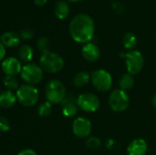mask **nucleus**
I'll return each mask as SVG.
<instances>
[{
    "mask_svg": "<svg viewBox=\"0 0 156 155\" xmlns=\"http://www.w3.org/2000/svg\"><path fill=\"white\" fill-rule=\"evenodd\" d=\"M16 100V94L13 93L11 90H5L0 95V105L2 108L9 109L15 105Z\"/></svg>",
    "mask_w": 156,
    "mask_h": 155,
    "instance_id": "nucleus-16",
    "label": "nucleus"
},
{
    "mask_svg": "<svg viewBox=\"0 0 156 155\" xmlns=\"http://www.w3.org/2000/svg\"><path fill=\"white\" fill-rule=\"evenodd\" d=\"M90 79V77L88 72L80 71L74 76L73 84H74V86H76L78 88H81V87H84V86H86L88 84Z\"/></svg>",
    "mask_w": 156,
    "mask_h": 155,
    "instance_id": "nucleus-19",
    "label": "nucleus"
},
{
    "mask_svg": "<svg viewBox=\"0 0 156 155\" xmlns=\"http://www.w3.org/2000/svg\"><path fill=\"white\" fill-rule=\"evenodd\" d=\"M130 104V99L126 91L122 90H114L109 97L110 108L115 112L124 111Z\"/></svg>",
    "mask_w": 156,
    "mask_h": 155,
    "instance_id": "nucleus-6",
    "label": "nucleus"
},
{
    "mask_svg": "<svg viewBox=\"0 0 156 155\" xmlns=\"http://www.w3.org/2000/svg\"><path fill=\"white\" fill-rule=\"evenodd\" d=\"M37 46L38 49L41 50L43 53L49 52L50 46H51L50 40L47 37H40L37 41Z\"/></svg>",
    "mask_w": 156,
    "mask_h": 155,
    "instance_id": "nucleus-23",
    "label": "nucleus"
},
{
    "mask_svg": "<svg viewBox=\"0 0 156 155\" xmlns=\"http://www.w3.org/2000/svg\"><path fill=\"white\" fill-rule=\"evenodd\" d=\"M17 155H37V153H36L34 150H32V149H25V150H23V151L19 152Z\"/></svg>",
    "mask_w": 156,
    "mask_h": 155,
    "instance_id": "nucleus-28",
    "label": "nucleus"
},
{
    "mask_svg": "<svg viewBox=\"0 0 156 155\" xmlns=\"http://www.w3.org/2000/svg\"><path fill=\"white\" fill-rule=\"evenodd\" d=\"M69 34L78 43H89L94 35V21L85 13L76 15L69 23Z\"/></svg>",
    "mask_w": 156,
    "mask_h": 155,
    "instance_id": "nucleus-1",
    "label": "nucleus"
},
{
    "mask_svg": "<svg viewBox=\"0 0 156 155\" xmlns=\"http://www.w3.org/2000/svg\"><path fill=\"white\" fill-rule=\"evenodd\" d=\"M21 37L15 31H5L1 36V43L7 48H15L19 45Z\"/></svg>",
    "mask_w": 156,
    "mask_h": 155,
    "instance_id": "nucleus-15",
    "label": "nucleus"
},
{
    "mask_svg": "<svg viewBox=\"0 0 156 155\" xmlns=\"http://www.w3.org/2000/svg\"><path fill=\"white\" fill-rule=\"evenodd\" d=\"M9 129H10L9 122L4 116H1V118H0V130H1V132H8Z\"/></svg>",
    "mask_w": 156,
    "mask_h": 155,
    "instance_id": "nucleus-27",
    "label": "nucleus"
},
{
    "mask_svg": "<svg viewBox=\"0 0 156 155\" xmlns=\"http://www.w3.org/2000/svg\"><path fill=\"white\" fill-rule=\"evenodd\" d=\"M119 84H120V87H121V90L126 91V90H131L133 87V84H134V79L133 77L132 74L130 73H125L122 76V78L120 79V81H119Z\"/></svg>",
    "mask_w": 156,
    "mask_h": 155,
    "instance_id": "nucleus-21",
    "label": "nucleus"
},
{
    "mask_svg": "<svg viewBox=\"0 0 156 155\" xmlns=\"http://www.w3.org/2000/svg\"><path fill=\"white\" fill-rule=\"evenodd\" d=\"M61 105H62V112L64 116L68 118H71L78 113L79 106L77 103V99H74L73 96L71 95L66 96Z\"/></svg>",
    "mask_w": 156,
    "mask_h": 155,
    "instance_id": "nucleus-12",
    "label": "nucleus"
},
{
    "mask_svg": "<svg viewBox=\"0 0 156 155\" xmlns=\"http://www.w3.org/2000/svg\"><path fill=\"white\" fill-rule=\"evenodd\" d=\"M34 55L33 48L29 45H22L18 50V57L19 58L24 62H29L31 61Z\"/></svg>",
    "mask_w": 156,
    "mask_h": 155,
    "instance_id": "nucleus-18",
    "label": "nucleus"
},
{
    "mask_svg": "<svg viewBox=\"0 0 156 155\" xmlns=\"http://www.w3.org/2000/svg\"><path fill=\"white\" fill-rule=\"evenodd\" d=\"M48 2V0H34V3H35V5H39V6H41V5H44L46 3Z\"/></svg>",
    "mask_w": 156,
    "mask_h": 155,
    "instance_id": "nucleus-30",
    "label": "nucleus"
},
{
    "mask_svg": "<svg viewBox=\"0 0 156 155\" xmlns=\"http://www.w3.org/2000/svg\"><path fill=\"white\" fill-rule=\"evenodd\" d=\"M122 44L126 49L133 50V48L137 45L136 36L132 32H127L126 34H124V36L122 37Z\"/></svg>",
    "mask_w": 156,
    "mask_h": 155,
    "instance_id": "nucleus-20",
    "label": "nucleus"
},
{
    "mask_svg": "<svg viewBox=\"0 0 156 155\" xmlns=\"http://www.w3.org/2000/svg\"><path fill=\"white\" fill-rule=\"evenodd\" d=\"M55 16L58 19L66 18L69 14V6L66 1H58L55 4L53 8Z\"/></svg>",
    "mask_w": 156,
    "mask_h": 155,
    "instance_id": "nucleus-17",
    "label": "nucleus"
},
{
    "mask_svg": "<svg viewBox=\"0 0 156 155\" xmlns=\"http://www.w3.org/2000/svg\"><path fill=\"white\" fill-rule=\"evenodd\" d=\"M44 76V70L40 66L34 63H28L25 65L21 71L22 79L29 85L38 84Z\"/></svg>",
    "mask_w": 156,
    "mask_h": 155,
    "instance_id": "nucleus-5",
    "label": "nucleus"
},
{
    "mask_svg": "<svg viewBox=\"0 0 156 155\" xmlns=\"http://www.w3.org/2000/svg\"><path fill=\"white\" fill-rule=\"evenodd\" d=\"M33 36H34L33 31H32L30 28H28V27H26V28L22 29L21 32H20V37H21L23 39H25V40H27V39L32 38Z\"/></svg>",
    "mask_w": 156,
    "mask_h": 155,
    "instance_id": "nucleus-26",
    "label": "nucleus"
},
{
    "mask_svg": "<svg viewBox=\"0 0 156 155\" xmlns=\"http://www.w3.org/2000/svg\"><path fill=\"white\" fill-rule=\"evenodd\" d=\"M69 1H72V2H78V1H80V0H69Z\"/></svg>",
    "mask_w": 156,
    "mask_h": 155,
    "instance_id": "nucleus-32",
    "label": "nucleus"
},
{
    "mask_svg": "<svg viewBox=\"0 0 156 155\" xmlns=\"http://www.w3.org/2000/svg\"><path fill=\"white\" fill-rule=\"evenodd\" d=\"M82 57L90 62L96 61L101 57V50L99 47L93 43H86L81 49Z\"/></svg>",
    "mask_w": 156,
    "mask_h": 155,
    "instance_id": "nucleus-13",
    "label": "nucleus"
},
{
    "mask_svg": "<svg viewBox=\"0 0 156 155\" xmlns=\"http://www.w3.org/2000/svg\"><path fill=\"white\" fill-rule=\"evenodd\" d=\"M22 69L21 62L14 57H9L2 62V70L5 76L15 77L17 74H21Z\"/></svg>",
    "mask_w": 156,
    "mask_h": 155,
    "instance_id": "nucleus-11",
    "label": "nucleus"
},
{
    "mask_svg": "<svg viewBox=\"0 0 156 155\" xmlns=\"http://www.w3.org/2000/svg\"><path fill=\"white\" fill-rule=\"evenodd\" d=\"M92 130L91 122L83 117L76 118L72 123L73 133L79 138H87Z\"/></svg>",
    "mask_w": 156,
    "mask_h": 155,
    "instance_id": "nucleus-10",
    "label": "nucleus"
},
{
    "mask_svg": "<svg viewBox=\"0 0 156 155\" xmlns=\"http://www.w3.org/2000/svg\"><path fill=\"white\" fill-rule=\"evenodd\" d=\"M16 98L20 104L26 107L34 106L39 98L38 90L33 86L29 84L21 85L16 90Z\"/></svg>",
    "mask_w": 156,
    "mask_h": 155,
    "instance_id": "nucleus-4",
    "label": "nucleus"
},
{
    "mask_svg": "<svg viewBox=\"0 0 156 155\" xmlns=\"http://www.w3.org/2000/svg\"><path fill=\"white\" fill-rule=\"evenodd\" d=\"M125 63L128 73L136 75L142 71L144 66V58L143 54L138 50H131L126 53Z\"/></svg>",
    "mask_w": 156,
    "mask_h": 155,
    "instance_id": "nucleus-8",
    "label": "nucleus"
},
{
    "mask_svg": "<svg viewBox=\"0 0 156 155\" xmlns=\"http://www.w3.org/2000/svg\"><path fill=\"white\" fill-rule=\"evenodd\" d=\"M148 151L147 143L144 139L133 140L127 147L128 155H145Z\"/></svg>",
    "mask_w": 156,
    "mask_h": 155,
    "instance_id": "nucleus-14",
    "label": "nucleus"
},
{
    "mask_svg": "<svg viewBox=\"0 0 156 155\" xmlns=\"http://www.w3.org/2000/svg\"><path fill=\"white\" fill-rule=\"evenodd\" d=\"M92 85L99 91H108L112 85V78L111 74L105 69H97L90 75Z\"/></svg>",
    "mask_w": 156,
    "mask_h": 155,
    "instance_id": "nucleus-7",
    "label": "nucleus"
},
{
    "mask_svg": "<svg viewBox=\"0 0 156 155\" xmlns=\"http://www.w3.org/2000/svg\"><path fill=\"white\" fill-rule=\"evenodd\" d=\"M77 103L80 110L86 112H95L101 106L100 100L92 93H82L77 98Z\"/></svg>",
    "mask_w": 156,
    "mask_h": 155,
    "instance_id": "nucleus-9",
    "label": "nucleus"
},
{
    "mask_svg": "<svg viewBox=\"0 0 156 155\" xmlns=\"http://www.w3.org/2000/svg\"><path fill=\"white\" fill-rule=\"evenodd\" d=\"M46 98L52 104L62 103L66 98V89L63 83L58 79H51L46 86Z\"/></svg>",
    "mask_w": 156,
    "mask_h": 155,
    "instance_id": "nucleus-3",
    "label": "nucleus"
},
{
    "mask_svg": "<svg viewBox=\"0 0 156 155\" xmlns=\"http://www.w3.org/2000/svg\"><path fill=\"white\" fill-rule=\"evenodd\" d=\"M152 102H153V105H154V106L156 108V94H154V96L153 97Z\"/></svg>",
    "mask_w": 156,
    "mask_h": 155,
    "instance_id": "nucleus-31",
    "label": "nucleus"
},
{
    "mask_svg": "<svg viewBox=\"0 0 156 155\" xmlns=\"http://www.w3.org/2000/svg\"><path fill=\"white\" fill-rule=\"evenodd\" d=\"M39 65L46 72L57 73L63 69L64 59L60 55L49 51L42 54L39 59Z\"/></svg>",
    "mask_w": 156,
    "mask_h": 155,
    "instance_id": "nucleus-2",
    "label": "nucleus"
},
{
    "mask_svg": "<svg viewBox=\"0 0 156 155\" xmlns=\"http://www.w3.org/2000/svg\"><path fill=\"white\" fill-rule=\"evenodd\" d=\"M3 82H4L5 87L7 89V90H11V91H12V90H17V89L19 88V87H18L17 80H16V78L13 77V76H5V77L4 78Z\"/></svg>",
    "mask_w": 156,
    "mask_h": 155,
    "instance_id": "nucleus-24",
    "label": "nucleus"
},
{
    "mask_svg": "<svg viewBox=\"0 0 156 155\" xmlns=\"http://www.w3.org/2000/svg\"><path fill=\"white\" fill-rule=\"evenodd\" d=\"M52 111V103L49 101H45L39 104L37 108V113L40 117H48L51 114Z\"/></svg>",
    "mask_w": 156,
    "mask_h": 155,
    "instance_id": "nucleus-22",
    "label": "nucleus"
},
{
    "mask_svg": "<svg viewBox=\"0 0 156 155\" xmlns=\"http://www.w3.org/2000/svg\"><path fill=\"white\" fill-rule=\"evenodd\" d=\"M101 142L98 137H90L86 141V146L91 150L99 149L101 147Z\"/></svg>",
    "mask_w": 156,
    "mask_h": 155,
    "instance_id": "nucleus-25",
    "label": "nucleus"
},
{
    "mask_svg": "<svg viewBox=\"0 0 156 155\" xmlns=\"http://www.w3.org/2000/svg\"><path fill=\"white\" fill-rule=\"evenodd\" d=\"M0 49H1V55H0V58L1 59H4L5 58V46L1 43L0 44Z\"/></svg>",
    "mask_w": 156,
    "mask_h": 155,
    "instance_id": "nucleus-29",
    "label": "nucleus"
}]
</instances>
